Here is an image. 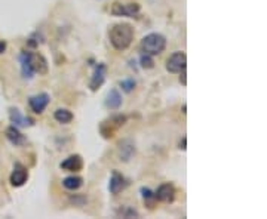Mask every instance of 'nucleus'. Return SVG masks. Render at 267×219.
<instances>
[{
    "mask_svg": "<svg viewBox=\"0 0 267 219\" xmlns=\"http://www.w3.org/2000/svg\"><path fill=\"white\" fill-rule=\"evenodd\" d=\"M6 49V43L5 42H0V53H3Z\"/></svg>",
    "mask_w": 267,
    "mask_h": 219,
    "instance_id": "obj_25",
    "label": "nucleus"
},
{
    "mask_svg": "<svg viewBox=\"0 0 267 219\" xmlns=\"http://www.w3.org/2000/svg\"><path fill=\"white\" fill-rule=\"evenodd\" d=\"M25 61L29 62V66L32 67L33 73L39 74H46L48 73V61L42 53H36V52H22L21 53Z\"/></svg>",
    "mask_w": 267,
    "mask_h": 219,
    "instance_id": "obj_4",
    "label": "nucleus"
},
{
    "mask_svg": "<svg viewBox=\"0 0 267 219\" xmlns=\"http://www.w3.org/2000/svg\"><path fill=\"white\" fill-rule=\"evenodd\" d=\"M126 121V116H122V114H116V116H112L110 118H107L105 121H102L100 126L101 135L104 136L105 139H110L115 136L119 128H122Z\"/></svg>",
    "mask_w": 267,
    "mask_h": 219,
    "instance_id": "obj_3",
    "label": "nucleus"
},
{
    "mask_svg": "<svg viewBox=\"0 0 267 219\" xmlns=\"http://www.w3.org/2000/svg\"><path fill=\"white\" fill-rule=\"evenodd\" d=\"M50 98L48 93H39V95H34L29 100V105L32 108V111L36 114H42L45 111V108L48 107Z\"/></svg>",
    "mask_w": 267,
    "mask_h": 219,
    "instance_id": "obj_8",
    "label": "nucleus"
},
{
    "mask_svg": "<svg viewBox=\"0 0 267 219\" xmlns=\"http://www.w3.org/2000/svg\"><path fill=\"white\" fill-rule=\"evenodd\" d=\"M187 67V55L184 52L172 53L167 61V70L172 74H180Z\"/></svg>",
    "mask_w": 267,
    "mask_h": 219,
    "instance_id": "obj_6",
    "label": "nucleus"
},
{
    "mask_svg": "<svg viewBox=\"0 0 267 219\" xmlns=\"http://www.w3.org/2000/svg\"><path fill=\"white\" fill-rule=\"evenodd\" d=\"M140 5L138 3H113V6H112V9H110V12H112V15H115V17H129L134 18L137 17L138 14H140Z\"/></svg>",
    "mask_w": 267,
    "mask_h": 219,
    "instance_id": "obj_5",
    "label": "nucleus"
},
{
    "mask_svg": "<svg viewBox=\"0 0 267 219\" xmlns=\"http://www.w3.org/2000/svg\"><path fill=\"white\" fill-rule=\"evenodd\" d=\"M6 138H8L9 142H11L12 145H15V147H21V145H24V144L27 142L25 136L18 131L17 126H9V128L6 129Z\"/></svg>",
    "mask_w": 267,
    "mask_h": 219,
    "instance_id": "obj_15",
    "label": "nucleus"
},
{
    "mask_svg": "<svg viewBox=\"0 0 267 219\" xmlns=\"http://www.w3.org/2000/svg\"><path fill=\"white\" fill-rule=\"evenodd\" d=\"M135 154V145L131 139H123L119 142V157L123 162H128Z\"/></svg>",
    "mask_w": 267,
    "mask_h": 219,
    "instance_id": "obj_13",
    "label": "nucleus"
},
{
    "mask_svg": "<svg viewBox=\"0 0 267 219\" xmlns=\"http://www.w3.org/2000/svg\"><path fill=\"white\" fill-rule=\"evenodd\" d=\"M109 39L116 51H126L134 40L132 25L126 22L115 24L109 32Z\"/></svg>",
    "mask_w": 267,
    "mask_h": 219,
    "instance_id": "obj_1",
    "label": "nucleus"
},
{
    "mask_svg": "<svg viewBox=\"0 0 267 219\" xmlns=\"http://www.w3.org/2000/svg\"><path fill=\"white\" fill-rule=\"evenodd\" d=\"M156 200L162 203H172L175 199V188L171 184H162L154 193Z\"/></svg>",
    "mask_w": 267,
    "mask_h": 219,
    "instance_id": "obj_10",
    "label": "nucleus"
},
{
    "mask_svg": "<svg viewBox=\"0 0 267 219\" xmlns=\"http://www.w3.org/2000/svg\"><path fill=\"white\" fill-rule=\"evenodd\" d=\"M135 80L134 79H126V80H122L120 82V87L125 90V92H131L134 90V87H135Z\"/></svg>",
    "mask_w": 267,
    "mask_h": 219,
    "instance_id": "obj_21",
    "label": "nucleus"
},
{
    "mask_svg": "<svg viewBox=\"0 0 267 219\" xmlns=\"http://www.w3.org/2000/svg\"><path fill=\"white\" fill-rule=\"evenodd\" d=\"M60 168L67 172H79L84 168V159L79 154H73L70 157H67L66 160L60 165Z\"/></svg>",
    "mask_w": 267,
    "mask_h": 219,
    "instance_id": "obj_11",
    "label": "nucleus"
},
{
    "mask_svg": "<svg viewBox=\"0 0 267 219\" xmlns=\"http://www.w3.org/2000/svg\"><path fill=\"white\" fill-rule=\"evenodd\" d=\"M9 116H11V121L14 123V126H19V128H27L32 126L34 121L30 117H25L21 114V111L18 108H9Z\"/></svg>",
    "mask_w": 267,
    "mask_h": 219,
    "instance_id": "obj_14",
    "label": "nucleus"
},
{
    "mask_svg": "<svg viewBox=\"0 0 267 219\" xmlns=\"http://www.w3.org/2000/svg\"><path fill=\"white\" fill-rule=\"evenodd\" d=\"M128 185V182H126V179H125V176L123 175H120L119 172H113L112 173V178H110V184H109V190H110V193L112 194H119L122 190H125V186Z\"/></svg>",
    "mask_w": 267,
    "mask_h": 219,
    "instance_id": "obj_12",
    "label": "nucleus"
},
{
    "mask_svg": "<svg viewBox=\"0 0 267 219\" xmlns=\"http://www.w3.org/2000/svg\"><path fill=\"white\" fill-rule=\"evenodd\" d=\"M140 64H141V67L146 68V70H150V68L154 67V61H153L151 55H149V53H143V55H141Z\"/></svg>",
    "mask_w": 267,
    "mask_h": 219,
    "instance_id": "obj_20",
    "label": "nucleus"
},
{
    "mask_svg": "<svg viewBox=\"0 0 267 219\" xmlns=\"http://www.w3.org/2000/svg\"><path fill=\"white\" fill-rule=\"evenodd\" d=\"M105 74H107V66L105 64H102L100 62L95 70H94V74H92V79H91V82H89V87H91V90H98L102 83L105 82Z\"/></svg>",
    "mask_w": 267,
    "mask_h": 219,
    "instance_id": "obj_9",
    "label": "nucleus"
},
{
    "mask_svg": "<svg viewBox=\"0 0 267 219\" xmlns=\"http://www.w3.org/2000/svg\"><path fill=\"white\" fill-rule=\"evenodd\" d=\"M141 197H143L144 204H146L149 209H153V207H154V204H156V196H154V193L151 191L150 188L143 186V188H141Z\"/></svg>",
    "mask_w": 267,
    "mask_h": 219,
    "instance_id": "obj_18",
    "label": "nucleus"
},
{
    "mask_svg": "<svg viewBox=\"0 0 267 219\" xmlns=\"http://www.w3.org/2000/svg\"><path fill=\"white\" fill-rule=\"evenodd\" d=\"M27 179H29V170H27V168L24 165H21V163H17L14 166L12 173H11V178H9L11 185L22 186L27 182Z\"/></svg>",
    "mask_w": 267,
    "mask_h": 219,
    "instance_id": "obj_7",
    "label": "nucleus"
},
{
    "mask_svg": "<svg viewBox=\"0 0 267 219\" xmlns=\"http://www.w3.org/2000/svg\"><path fill=\"white\" fill-rule=\"evenodd\" d=\"M185 142H187V138L183 136V139H181V142H180V148H181V150H185V148H187V147H185Z\"/></svg>",
    "mask_w": 267,
    "mask_h": 219,
    "instance_id": "obj_24",
    "label": "nucleus"
},
{
    "mask_svg": "<svg viewBox=\"0 0 267 219\" xmlns=\"http://www.w3.org/2000/svg\"><path fill=\"white\" fill-rule=\"evenodd\" d=\"M140 48L143 53H149L151 56L154 55H161L167 48V39L159 33H150L146 37H143Z\"/></svg>",
    "mask_w": 267,
    "mask_h": 219,
    "instance_id": "obj_2",
    "label": "nucleus"
},
{
    "mask_svg": "<svg viewBox=\"0 0 267 219\" xmlns=\"http://www.w3.org/2000/svg\"><path fill=\"white\" fill-rule=\"evenodd\" d=\"M63 185L66 186L67 190H70V191H76V190H79L81 186L84 185V179L81 176H68V178H66L63 181Z\"/></svg>",
    "mask_w": 267,
    "mask_h": 219,
    "instance_id": "obj_19",
    "label": "nucleus"
},
{
    "mask_svg": "<svg viewBox=\"0 0 267 219\" xmlns=\"http://www.w3.org/2000/svg\"><path fill=\"white\" fill-rule=\"evenodd\" d=\"M54 118L61 124H67L73 120V113L67 108H58L54 114Z\"/></svg>",
    "mask_w": 267,
    "mask_h": 219,
    "instance_id": "obj_17",
    "label": "nucleus"
},
{
    "mask_svg": "<svg viewBox=\"0 0 267 219\" xmlns=\"http://www.w3.org/2000/svg\"><path fill=\"white\" fill-rule=\"evenodd\" d=\"M122 105V95L119 93L117 89H112L107 95V100H105V107L110 108V110H119Z\"/></svg>",
    "mask_w": 267,
    "mask_h": 219,
    "instance_id": "obj_16",
    "label": "nucleus"
},
{
    "mask_svg": "<svg viewBox=\"0 0 267 219\" xmlns=\"http://www.w3.org/2000/svg\"><path fill=\"white\" fill-rule=\"evenodd\" d=\"M180 74H181V76H180V82L183 83V86H185V84H187V80H185V70H183Z\"/></svg>",
    "mask_w": 267,
    "mask_h": 219,
    "instance_id": "obj_23",
    "label": "nucleus"
},
{
    "mask_svg": "<svg viewBox=\"0 0 267 219\" xmlns=\"http://www.w3.org/2000/svg\"><path fill=\"white\" fill-rule=\"evenodd\" d=\"M120 215H122L123 218H138V212L131 209V207L122 209V210H120Z\"/></svg>",
    "mask_w": 267,
    "mask_h": 219,
    "instance_id": "obj_22",
    "label": "nucleus"
}]
</instances>
